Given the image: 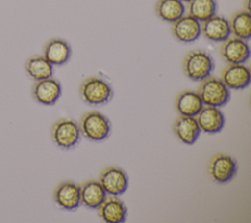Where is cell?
<instances>
[{
    "mask_svg": "<svg viewBox=\"0 0 251 223\" xmlns=\"http://www.w3.org/2000/svg\"><path fill=\"white\" fill-rule=\"evenodd\" d=\"M187 3L188 14L199 22H203L216 14V0H189Z\"/></svg>",
    "mask_w": 251,
    "mask_h": 223,
    "instance_id": "23",
    "label": "cell"
},
{
    "mask_svg": "<svg viewBox=\"0 0 251 223\" xmlns=\"http://www.w3.org/2000/svg\"><path fill=\"white\" fill-rule=\"evenodd\" d=\"M201 33L208 40L223 42L230 35L228 21L221 15H213L201 24Z\"/></svg>",
    "mask_w": 251,
    "mask_h": 223,
    "instance_id": "10",
    "label": "cell"
},
{
    "mask_svg": "<svg viewBox=\"0 0 251 223\" xmlns=\"http://www.w3.org/2000/svg\"><path fill=\"white\" fill-rule=\"evenodd\" d=\"M99 182L107 194L115 196L124 194L128 186L127 175L118 167L106 168L101 173Z\"/></svg>",
    "mask_w": 251,
    "mask_h": 223,
    "instance_id": "8",
    "label": "cell"
},
{
    "mask_svg": "<svg viewBox=\"0 0 251 223\" xmlns=\"http://www.w3.org/2000/svg\"><path fill=\"white\" fill-rule=\"evenodd\" d=\"M80 137L78 125L71 119H62L56 122L52 128V139L61 148L69 149L74 147Z\"/></svg>",
    "mask_w": 251,
    "mask_h": 223,
    "instance_id": "5",
    "label": "cell"
},
{
    "mask_svg": "<svg viewBox=\"0 0 251 223\" xmlns=\"http://www.w3.org/2000/svg\"><path fill=\"white\" fill-rule=\"evenodd\" d=\"M80 132L90 140L100 141L108 138L111 131L109 119L98 111H90L80 121Z\"/></svg>",
    "mask_w": 251,
    "mask_h": 223,
    "instance_id": "3",
    "label": "cell"
},
{
    "mask_svg": "<svg viewBox=\"0 0 251 223\" xmlns=\"http://www.w3.org/2000/svg\"><path fill=\"white\" fill-rule=\"evenodd\" d=\"M174 131L177 138L186 144H193L200 134V128L193 116H179L174 124Z\"/></svg>",
    "mask_w": 251,
    "mask_h": 223,
    "instance_id": "17",
    "label": "cell"
},
{
    "mask_svg": "<svg viewBox=\"0 0 251 223\" xmlns=\"http://www.w3.org/2000/svg\"><path fill=\"white\" fill-rule=\"evenodd\" d=\"M200 131L208 134L219 133L225 125L223 112L216 106L205 105L195 116Z\"/></svg>",
    "mask_w": 251,
    "mask_h": 223,
    "instance_id": "12",
    "label": "cell"
},
{
    "mask_svg": "<svg viewBox=\"0 0 251 223\" xmlns=\"http://www.w3.org/2000/svg\"><path fill=\"white\" fill-rule=\"evenodd\" d=\"M155 10L161 20L174 23L184 15L185 7L180 0H158Z\"/></svg>",
    "mask_w": 251,
    "mask_h": 223,
    "instance_id": "20",
    "label": "cell"
},
{
    "mask_svg": "<svg viewBox=\"0 0 251 223\" xmlns=\"http://www.w3.org/2000/svg\"><path fill=\"white\" fill-rule=\"evenodd\" d=\"M236 171V160L227 154H216L209 164L210 176L220 184L229 182L235 176Z\"/></svg>",
    "mask_w": 251,
    "mask_h": 223,
    "instance_id": "6",
    "label": "cell"
},
{
    "mask_svg": "<svg viewBox=\"0 0 251 223\" xmlns=\"http://www.w3.org/2000/svg\"><path fill=\"white\" fill-rule=\"evenodd\" d=\"M107 193L100 182L89 180L80 187V202L89 208H98L105 200Z\"/></svg>",
    "mask_w": 251,
    "mask_h": 223,
    "instance_id": "18",
    "label": "cell"
},
{
    "mask_svg": "<svg viewBox=\"0 0 251 223\" xmlns=\"http://www.w3.org/2000/svg\"><path fill=\"white\" fill-rule=\"evenodd\" d=\"M198 94L203 104L216 107L225 105L230 96L229 89L221 79L215 77H208L201 82Z\"/></svg>",
    "mask_w": 251,
    "mask_h": 223,
    "instance_id": "2",
    "label": "cell"
},
{
    "mask_svg": "<svg viewBox=\"0 0 251 223\" xmlns=\"http://www.w3.org/2000/svg\"><path fill=\"white\" fill-rule=\"evenodd\" d=\"M230 33L235 37L248 40L251 37V14L247 10L239 11L232 15L228 21Z\"/></svg>",
    "mask_w": 251,
    "mask_h": 223,
    "instance_id": "22",
    "label": "cell"
},
{
    "mask_svg": "<svg viewBox=\"0 0 251 223\" xmlns=\"http://www.w3.org/2000/svg\"><path fill=\"white\" fill-rule=\"evenodd\" d=\"M72 55L70 44L62 38L50 39L44 46L43 56L54 66H60L69 61Z\"/></svg>",
    "mask_w": 251,
    "mask_h": 223,
    "instance_id": "15",
    "label": "cell"
},
{
    "mask_svg": "<svg viewBox=\"0 0 251 223\" xmlns=\"http://www.w3.org/2000/svg\"><path fill=\"white\" fill-rule=\"evenodd\" d=\"M25 71L34 81H40L53 76V65L44 56H32L25 62Z\"/></svg>",
    "mask_w": 251,
    "mask_h": 223,
    "instance_id": "21",
    "label": "cell"
},
{
    "mask_svg": "<svg viewBox=\"0 0 251 223\" xmlns=\"http://www.w3.org/2000/svg\"><path fill=\"white\" fill-rule=\"evenodd\" d=\"M214 66L213 58L203 50L190 51L183 60V72L192 81H203L210 77Z\"/></svg>",
    "mask_w": 251,
    "mask_h": 223,
    "instance_id": "1",
    "label": "cell"
},
{
    "mask_svg": "<svg viewBox=\"0 0 251 223\" xmlns=\"http://www.w3.org/2000/svg\"><path fill=\"white\" fill-rule=\"evenodd\" d=\"M221 55L229 64H243L250 57V48L246 40L228 37L221 46Z\"/></svg>",
    "mask_w": 251,
    "mask_h": 223,
    "instance_id": "7",
    "label": "cell"
},
{
    "mask_svg": "<svg viewBox=\"0 0 251 223\" xmlns=\"http://www.w3.org/2000/svg\"><path fill=\"white\" fill-rule=\"evenodd\" d=\"M221 80L227 88L243 89L250 84V70L243 64H229L223 70Z\"/></svg>",
    "mask_w": 251,
    "mask_h": 223,
    "instance_id": "13",
    "label": "cell"
},
{
    "mask_svg": "<svg viewBox=\"0 0 251 223\" xmlns=\"http://www.w3.org/2000/svg\"><path fill=\"white\" fill-rule=\"evenodd\" d=\"M172 32L180 42H193L201 34V24L189 14L183 15L173 23Z\"/></svg>",
    "mask_w": 251,
    "mask_h": 223,
    "instance_id": "9",
    "label": "cell"
},
{
    "mask_svg": "<svg viewBox=\"0 0 251 223\" xmlns=\"http://www.w3.org/2000/svg\"><path fill=\"white\" fill-rule=\"evenodd\" d=\"M61 84L52 77L36 81L32 87L33 98L44 105L54 104L61 96Z\"/></svg>",
    "mask_w": 251,
    "mask_h": 223,
    "instance_id": "11",
    "label": "cell"
},
{
    "mask_svg": "<svg viewBox=\"0 0 251 223\" xmlns=\"http://www.w3.org/2000/svg\"><path fill=\"white\" fill-rule=\"evenodd\" d=\"M99 215L107 223H121L126 218V206L124 202L115 197L105 198V200L98 206Z\"/></svg>",
    "mask_w": 251,
    "mask_h": 223,
    "instance_id": "16",
    "label": "cell"
},
{
    "mask_svg": "<svg viewBox=\"0 0 251 223\" xmlns=\"http://www.w3.org/2000/svg\"><path fill=\"white\" fill-rule=\"evenodd\" d=\"M54 199L60 207L74 210L80 204V187L73 182H64L55 190Z\"/></svg>",
    "mask_w": 251,
    "mask_h": 223,
    "instance_id": "14",
    "label": "cell"
},
{
    "mask_svg": "<svg viewBox=\"0 0 251 223\" xmlns=\"http://www.w3.org/2000/svg\"><path fill=\"white\" fill-rule=\"evenodd\" d=\"M180 1H182V2H188L189 0H180Z\"/></svg>",
    "mask_w": 251,
    "mask_h": 223,
    "instance_id": "24",
    "label": "cell"
},
{
    "mask_svg": "<svg viewBox=\"0 0 251 223\" xmlns=\"http://www.w3.org/2000/svg\"><path fill=\"white\" fill-rule=\"evenodd\" d=\"M80 94L86 103L101 105L111 99L113 89L105 80L98 77H90L81 84Z\"/></svg>",
    "mask_w": 251,
    "mask_h": 223,
    "instance_id": "4",
    "label": "cell"
},
{
    "mask_svg": "<svg viewBox=\"0 0 251 223\" xmlns=\"http://www.w3.org/2000/svg\"><path fill=\"white\" fill-rule=\"evenodd\" d=\"M203 107V102L198 92L184 90L176 99V108L180 115L195 117Z\"/></svg>",
    "mask_w": 251,
    "mask_h": 223,
    "instance_id": "19",
    "label": "cell"
}]
</instances>
